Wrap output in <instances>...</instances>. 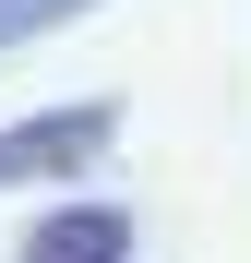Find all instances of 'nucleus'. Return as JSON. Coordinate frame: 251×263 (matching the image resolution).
I'll list each match as a JSON object with an SVG mask.
<instances>
[{"label": "nucleus", "mask_w": 251, "mask_h": 263, "mask_svg": "<svg viewBox=\"0 0 251 263\" xmlns=\"http://www.w3.org/2000/svg\"><path fill=\"white\" fill-rule=\"evenodd\" d=\"M120 96H60V108H24L0 120V192H36V180H84L108 144H120Z\"/></svg>", "instance_id": "1"}, {"label": "nucleus", "mask_w": 251, "mask_h": 263, "mask_svg": "<svg viewBox=\"0 0 251 263\" xmlns=\"http://www.w3.org/2000/svg\"><path fill=\"white\" fill-rule=\"evenodd\" d=\"M12 263H144L132 251V215H120V203H48V215H36V228H24V251Z\"/></svg>", "instance_id": "2"}, {"label": "nucleus", "mask_w": 251, "mask_h": 263, "mask_svg": "<svg viewBox=\"0 0 251 263\" xmlns=\"http://www.w3.org/2000/svg\"><path fill=\"white\" fill-rule=\"evenodd\" d=\"M60 12H84V0H0V48H24V36H48Z\"/></svg>", "instance_id": "3"}]
</instances>
